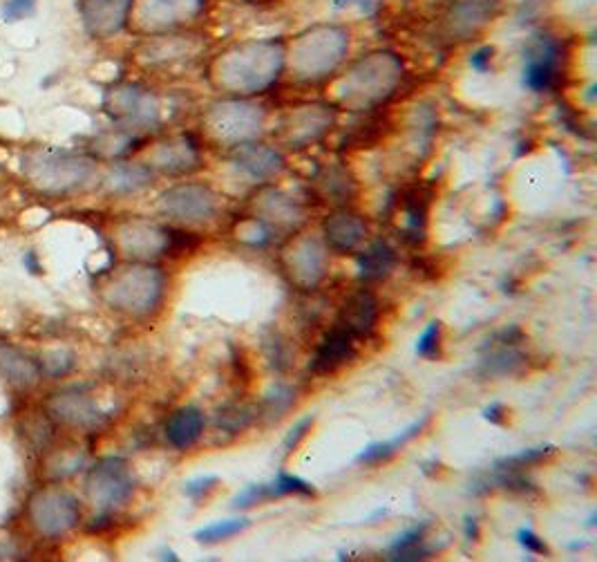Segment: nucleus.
<instances>
[{
  "label": "nucleus",
  "instance_id": "1",
  "mask_svg": "<svg viewBox=\"0 0 597 562\" xmlns=\"http://www.w3.org/2000/svg\"><path fill=\"white\" fill-rule=\"evenodd\" d=\"M27 180L36 191L47 195H65L81 189L94 175V164L88 157L68 153H39L25 166Z\"/></svg>",
  "mask_w": 597,
  "mask_h": 562
},
{
  "label": "nucleus",
  "instance_id": "2",
  "mask_svg": "<svg viewBox=\"0 0 597 562\" xmlns=\"http://www.w3.org/2000/svg\"><path fill=\"white\" fill-rule=\"evenodd\" d=\"M161 292H164V278L157 269L130 267L110 280L106 301L121 314L146 316L157 307Z\"/></svg>",
  "mask_w": 597,
  "mask_h": 562
},
{
  "label": "nucleus",
  "instance_id": "3",
  "mask_svg": "<svg viewBox=\"0 0 597 562\" xmlns=\"http://www.w3.org/2000/svg\"><path fill=\"white\" fill-rule=\"evenodd\" d=\"M30 513L32 527L41 533L43 538H59L63 533L77 527L81 518L79 502L72 493L59 486H43L30 498Z\"/></svg>",
  "mask_w": 597,
  "mask_h": 562
},
{
  "label": "nucleus",
  "instance_id": "4",
  "mask_svg": "<svg viewBox=\"0 0 597 562\" xmlns=\"http://www.w3.org/2000/svg\"><path fill=\"white\" fill-rule=\"evenodd\" d=\"M90 502L99 511L108 513L126 504L135 491V477L128 464L119 457H106L90 468L88 482H85Z\"/></svg>",
  "mask_w": 597,
  "mask_h": 562
},
{
  "label": "nucleus",
  "instance_id": "5",
  "mask_svg": "<svg viewBox=\"0 0 597 562\" xmlns=\"http://www.w3.org/2000/svg\"><path fill=\"white\" fill-rule=\"evenodd\" d=\"M159 209L177 222L199 224L215 218L217 198L206 186H175V189L166 191L164 198L159 200Z\"/></svg>",
  "mask_w": 597,
  "mask_h": 562
},
{
  "label": "nucleus",
  "instance_id": "6",
  "mask_svg": "<svg viewBox=\"0 0 597 562\" xmlns=\"http://www.w3.org/2000/svg\"><path fill=\"white\" fill-rule=\"evenodd\" d=\"M45 406L52 419L77 430H94L106 421V415L97 406V401L81 390L56 392V395L47 399Z\"/></svg>",
  "mask_w": 597,
  "mask_h": 562
},
{
  "label": "nucleus",
  "instance_id": "7",
  "mask_svg": "<svg viewBox=\"0 0 597 562\" xmlns=\"http://www.w3.org/2000/svg\"><path fill=\"white\" fill-rule=\"evenodd\" d=\"M562 56V43L551 36H539L526 52V86L535 92L551 90L559 79V70H562Z\"/></svg>",
  "mask_w": 597,
  "mask_h": 562
},
{
  "label": "nucleus",
  "instance_id": "8",
  "mask_svg": "<svg viewBox=\"0 0 597 562\" xmlns=\"http://www.w3.org/2000/svg\"><path fill=\"white\" fill-rule=\"evenodd\" d=\"M378 318V301L372 292L367 289H360V292L352 294L345 301L343 309H340L338 325L347 330L354 339L360 336H369L376 327Z\"/></svg>",
  "mask_w": 597,
  "mask_h": 562
},
{
  "label": "nucleus",
  "instance_id": "9",
  "mask_svg": "<svg viewBox=\"0 0 597 562\" xmlns=\"http://www.w3.org/2000/svg\"><path fill=\"white\" fill-rule=\"evenodd\" d=\"M354 357H356V339L347 330H343V327L336 325L334 330L322 339L314 357V363H311V370L316 374L336 372L340 365H345Z\"/></svg>",
  "mask_w": 597,
  "mask_h": 562
},
{
  "label": "nucleus",
  "instance_id": "10",
  "mask_svg": "<svg viewBox=\"0 0 597 562\" xmlns=\"http://www.w3.org/2000/svg\"><path fill=\"white\" fill-rule=\"evenodd\" d=\"M322 229H325L327 245L338 251V254H347V251L356 249L358 242L365 238L367 224L358 213L338 211L329 215L325 224H322Z\"/></svg>",
  "mask_w": 597,
  "mask_h": 562
},
{
  "label": "nucleus",
  "instance_id": "11",
  "mask_svg": "<svg viewBox=\"0 0 597 562\" xmlns=\"http://www.w3.org/2000/svg\"><path fill=\"white\" fill-rule=\"evenodd\" d=\"M204 433V412L195 406L175 410L166 421V439L177 451H186L199 442Z\"/></svg>",
  "mask_w": 597,
  "mask_h": 562
},
{
  "label": "nucleus",
  "instance_id": "12",
  "mask_svg": "<svg viewBox=\"0 0 597 562\" xmlns=\"http://www.w3.org/2000/svg\"><path fill=\"white\" fill-rule=\"evenodd\" d=\"M0 374L16 388H32L41 379V368L23 350L0 341Z\"/></svg>",
  "mask_w": 597,
  "mask_h": 562
},
{
  "label": "nucleus",
  "instance_id": "13",
  "mask_svg": "<svg viewBox=\"0 0 597 562\" xmlns=\"http://www.w3.org/2000/svg\"><path fill=\"white\" fill-rule=\"evenodd\" d=\"M425 421H428V417H423L419 421H414L412 426H407L405 430H401L396 437L387 439V442H378V444H369L367 448H363L360 451V455L356 457L358 464H365V466H374V464H381V462H387L390 457H394L398 451H403V446L410 442V439H414L416 435L421 433Z\"/></svg>",
  "mask_w": 597,
  "mask_h": 562
},
{
  "label": "nucleus",
  "instance_id": "14",
  "mask_svg": "<svg viewBox=\"0 0 597 562\" xmlns=\"http://www.w3.org/2000/svg\"><path fill=\"white\" fill-rule=\"evenodd\" d=\"M112 103H115V110L123 119L135 121V124H148V121H153L157 115L155 103L137 88H121L117 95L112 97Z\"/></svg>",
  "mask_w": 597,
  "mask_h": 562
},
{
  "label": "nucleus",
  "instance_id": "15",
  "mask_svg": "<svg viewBox=\"0 0 597 562\" xmlns=\"http://www.w3.org/2000/svg\"><path fill=\"white\" fill-rule=\"evenodd\" d=\"M289 271L293 280H298V283H305V285H314L320 280L322 276V267H325V258H322V249L316 245L314 240L307 242L305 247H302V254L300 249H296L291 254V262H289Z\"/></svg>",
  "mask_w": 597,
  "mask_h": 562
},
{
  "label": "nucleus",
  "instance_id": "16",
  "mask_svg": "<svg viewBox=\"0 0 597 562\" xmlns=\"http://www.w3.org/2000/svg\"><path fill=\"white\" fill-rule=\"evenodd\" d=\"M123 7L126 3L123 0H88L83 7V16L88 27L97 21L99 16H103L99 25L94 27V34H112L117 32L121 23H123Z\"/></svg>",
  "mask_w": 597,
  "mask_h": 562
},
{
  "label": "nucleus",
  "instance_id": "17",
  "mask_svg": "<svg viewBox=\"0 0 597 562\" xmlns=\"http://www.w3.org/2000/svg\"><path fill=\"white\" fill-rule=\"evenodd\" d=\"M394 265H396L394 251L390 249V245H385L383 240H376L374 245L358 258L360 278L363 280H381L385 276H390Z\"/></svg>",
  "mask_w": 597,
  "mask_h": 562
},
{
  "label": "nucleus",
  "instance_id": "18",
  "mask_svg": "<svg viewBox=\"0 0 597 562\" xmlns=\"http://www.w3.org/2000/svg\"><path fill=\"white\" fill-rule=\"evenodd\" d=\"M428 222V200L421 191L407 193L403 198V236L412 242H419Z\"/></svg>",
  "mask_w": 597,
  "mask_h": 562
},
{
  "label": "nucleus",
  "instance_id": "19",
  "mask_svg": "<svg viewBox=\"0 0 597 562\" xmlns=\"http://www.w3.org/2000/svg\"><path fill=\"white\" fill-rule=\"evenodd\" d=\"M238 164L253 177H269L282 168V159L269 148L244 146L238 151Z\"/></svg>",
  "mask_w": 597,
  "mask_h": 562
},
{
  "label": "nucleus",
  "instance_id": "20",
  "mask_svg": "<svg viewBox=\"0 0 597 562\" xmlns=\"http://www.w3.org/2000/svg\"><path fill=\"white\" fill-rule=\"evenodd\" d=\"M425 527H414L398 536L390 547L392 560H423L432 554V549L425 545Z\"/></svg>",
  "mask_w": 597,
  "mask_h": 562
},
{
  "label": "nucleus",
  "instance_id": "21",
  "mask_svg": "<svg viewBox=\"0 0 597 562\" xmlns=\"http://www.w3.org/2000/svg\"><path fill=\"white\" fill-rule=\"evenodd\" d=\"M316 180H318L320 193L325 195L327 200L340 202V200H349V195H354V180L345 171H340V168H327V171H322Z\"/></svg>",
  "mask_w": 597,
  "mask_h": 562
},
{
  "label": "nucleus",
  "instance_id": "22",
  "mask_svg": "<svg viewBox=\"0 0 597 562\" xmlns=\"http://www.w3.org/2000/svg\"><path fill=\"white\" fill-rule=\"evenodd\" d=\"M197 159L195 155V148L191 144H184V142H173L168 144L166 148H161L157 153V164L164 168V171H188V168L193 166V162Z\"/></svg>",
  "mask_w": 597,
  "mask_h": 562
},
{
  "label": "nucleus",
  "instance_id": "23",
  "mask_svg": "<svg viewBox=\"0 0 597 562\" xmlns=\"http://www.w3.org/2000/svg\"><path fill=\"white\" fill-rule=\"evenodd\" d=\"M150 182V173L144 166H117L110 175V189L117 193H132L144 189Z\"/></svg>",
  "mask_w": 597,
  "mask_h": 562
},
{
  "label": "nucleus",
  "instance_id": "24",
  "mask_svg": "<svg viewBox=\"0 0 597 562\" xmlns=\"http://www.w3.org/2000/svg\"><path fill=\"white\" fill-rule=\"evenodd\" d=\"M246 527H249V520L246 518H233V520H222L215 524H208V527L199 529L195 533L197 542H204V545H213V542H222L229 540L233 536H238Z\"/></svg>",
  "mask_w": 597,
  "mask_h": 562
},
{
  "label": "nucleus",
  "instance_id": "25",
  "mask_svg": "<svg viewBox=\"0 0 597 562\" xmlns=\"http://www.w3.org/2000/svg\"><path fill=\"white\" fill-rule=\"evenodd\" d=\"M555 453V446H537V448H528V451H521L517 455H510L506 460H501L495 464V468H508V471H519V468L533 466L537 462L546 460L548 455Z\"/></svg>",
  "mask_w": 597,
  "mask_h": 562
},
{
  "label": "nucleus",
  "instance_id": "26",
  "mask_svg": "<svg viewBox=\"0 0 597 562\" xmlns=\"http://www.w3.org/2000/svg\"><path fill=\"white\" fill-rule=\"evenodd\" d=\"M273 498H278L276 486H273V482L271 484H251V486H246L242 493L235 495L233 507L235 509H249V507H253V504L267 502V500H273Z\"/></svg>",
  "mask_w": 597,
  "mask_h": 562
},
{
  "label": "nucleus",
  "instance_id": "27",
  "mask_svg": "<svg viewBox=\"0 0 597 562\" xmlns=\"http://www.w3.org/2000/svg\"><path fill=\"white\" fill-rule=\"evenodd\" d=\"M72 365H74V357L70 352L56 350V352L45 354L43 361L39 363V368H41V374H45V377L59 379V377H63V374H68L72 370Z\"/></svg>",
  "mask_w": 597,
  "mask_h": 562
},
{
  "label": "nucleus",
  "instance_id": "28",
  "mask_svg": "<svg viewBox=\"0 0 597 562\" xmlns=\"http://www.w3.org/2000/svg\"><path fill=\"white\" fill-rule=\"evenodd\" d=\"M416 354L423 359L441 357V323H430L416 341Z\"/></svg>",
  "mask_w": 597,
  "mask_h": 562
},
{
  "label": "nucleus",
  "instance_id": "29",
  "mask_svg": "<svg viewBox=\"0 0 597 562\" xmlns=\"http://www.w3.org/2000/svg\"><path fill=\"white\" fill-rule=\"evenodd\" d=\"M293 401H296V397H293L291 388H276L264 399L262 415H267L269 419H280L293 406Z\"/></svg>",
  "mask_w": 597,
  "mask_h": 562
},
{
  "label": "nucleus",
  "instance_id": "30",
  "mask_svg": "<svg viewBox=\"0 0 597 562\" xmlns=\"http://www.w3.org/2000/svg\"><path fill=\"white\" fill-rule=\"evenodd\" d=\"M273 486H276L278 498H284V495H305V498H314L316 495L314 486L296 475H280L278 480H273Z\"/></svg>",
  "mask_w": 597,
  "mask_h": 562
},
{
  "label": "nucleus",
  "instance_id": "31",
  "mask_svg": "<svg viewBox=\"0 0 597 562\" xmlns=\"http://www.w3.org/2000/svg\"><path fill=\"white\" fill-rule=\"evenodd\" d=\"M253 412L244 406H233V408H224L220 410V417H217V424L222 428L231 430V433H238V430L246 428L251 424Z\"/></svg>",
  "mask_w": 597,
  "mask_h": 562
},
{
  "label": "nucleus",
  "instance_id": "32",
  "mask_svg": "<svg viewBox=\"0 0 597 562\" xmlns=\"http://www.w3.org/2000/svg\"><path fill=\"white\" fill-rule=\"evenodd\" d=\"M217 484H220V480H217L215 475H204V477H197V480L186 482L184 493L193 500H202V498H208V495L217 489Z\"/></svg>",
  "mask_w": 597,
  "mask_h": 562
},
{
  "label": "nucleus",
  "instance_id": "33",
  "mask_svg": "<svg viewBox=\"0 0 597 562\" xmlns=\"http://www.w3.org/2000/svg\"><path fill=\"white\" fill-rule=\"evenodd\" d=\"M36 7V0H7L3 5V16L7 21H23Z\"/></svg>",
  "mask_w": 597,
  "mask_h": 562
},
{
  "label": "nucleus",
  "instance_id": "34",
  "mask_svg": "<svg viewBox=\"0 0 597 562\" xmlns=\"http://www.w3.org/2000/svg\"><path fill=\"white\" fill-rule=\"evenodd\" d=\"M311 424H314V419L311 417H307V419H302L300 424L291 430V433L287 435V439H284V444H282V448L287 453H291V451H296L298 448V444L302 442V439L307 437V433H309V428H311Z\"/></svg>",
  "mask_w": 597,
  "mask_h": 562
},
{
  "label": "nucleus",
  "instance_id": "35",
  "mask_svg": "<svg viewBox=\"0 0 597 562\" xmlns=\"http://www.w3.org/2000/svg\"><path fill=\"white\" fill-rule=\"evenodd\" d=\"M517 538L521 542V547H524L526 551H530V554H548V547L544 545V540L537 536V533H533L530 529H521L517 533Z\"/></svg>",
  "mask_w": 597,
  "mask_h": 562
},
{
  "label": "nucleus",
  "instance_id": "36",
  "mask_svg": "<svg viewBox=\"0 0 597 562\" xmlns=\"http://www.w3.org/2000/svg\"><path fill=\"white\" fill-rule=\"evenodd\" d=\"M490 59H492V48H481V50H477L475 54L470 56V65L479 72H486Z\"/></svg>",
  "mask_w": 597,
  "mask_h": 562
},
{
  "label": "nucleus",
  "instance_id": "37",
  "mask_svg": "<svg viewBox=\"0 0 597 562\" xmlns=\"http://www.w3.org/2000/svg\"><path fill=\"white\" fill-rule=\"evenodd\" d=\"M25 265H27V269L32 271V274H36V271H41V265H39V258H36V254L34 251H30V254L25 256Z\"/></svg>",
  "mask_w": 597,
  "mask_h": 562
}]
</instances>
